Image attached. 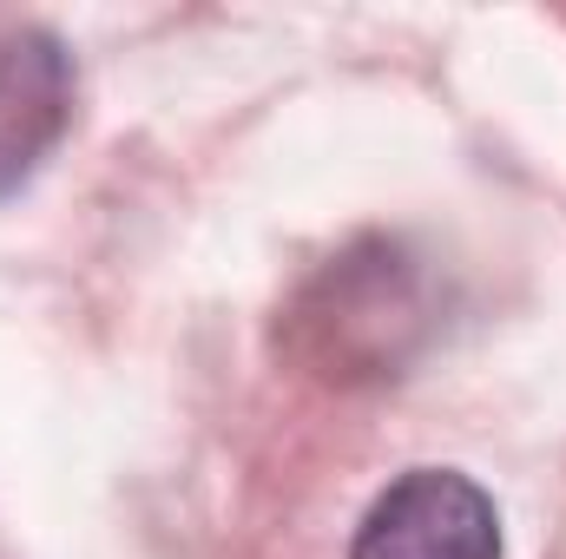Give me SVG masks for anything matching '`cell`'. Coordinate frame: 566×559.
Returning <instances> with one entry per match:
<instances>
[{"mask_svg": "<svg viewBox=\"0 0 566 559\" xmlns=\"http://www.w3.org/2000/svg\"><path fill=\"white\" fill-rule=\"evenodd\" d=\"M349 559H501V507L461 467H409L369 500Z\"/></svg>", "mask_w": 566, "mask_h": 559, "instance_id": "6da1fadb", "label": "cell"}, {"mask_svg": "<svg viewBox=\"0 0 566 559\" xmlns=\"http://www.w3.org/2000/svg\"><path fill=\"white\" fill-rule=\"evenodd\" d=\"M80 73L60 33L13 27L0 33V198H13L73 126Z\"/></svg>", "mask_w": 566, "mask_h": 559, "instance_id": "7a4b0ae2", "label": "cell"}]
</instances>
